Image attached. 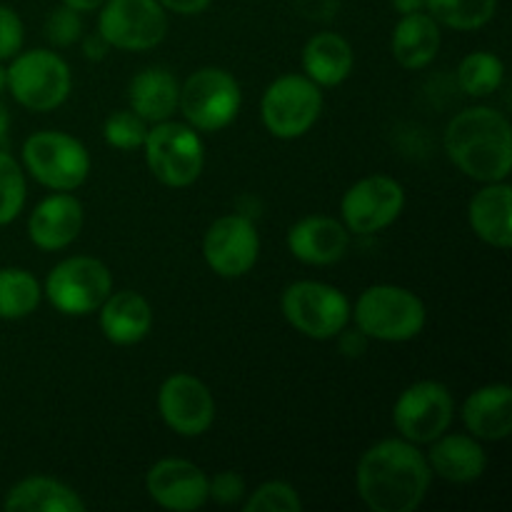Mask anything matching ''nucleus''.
I'll return each instance as SVG.
<instances>
[{"instance_id":"nucleus-1","label":"nucleus","mask_w":512,"mask_h":512,"mask_svg":"<svg viewBox=\"0 0 512 512\" xmlns=\"http://www.w3.org/2000/svg\"><path fill=\"white\" fill-rule=\"evenodd\" d=\"M433 470L418 445L388 438L363 453L355 473L358 493L373 512H413L423 505Z\"/></svg>"},{"instance_id":"nucleus-2","label":"nucleus","mask_w":512,"mask_h":512,"mask_svg":"<svg viewBox=\"0 0 512 512\" xmlns=\"http://www.w3.org/2000/svg\"><path fill=\"white\" fill-rule=\"evenodd\" d=\"M445 153L478 183L508 180L512 170V128L500 110L488 105L465 108L445 130Z\"/></svg>"},{"instance_id":"nucleus-3","label":"nucleus","mask_w":512,"mask_h":512,"mask_svg":"<svg viewBox=\"0 0 512 512\" xmlns=\"http://www.w3.org/2000/svg\"><path fill=\"white\" fill-rule=\"evenodd\" d=\"M350 318L370 340L408 343L423 333L428 310L413 290L383 283L360 293Z\"/></svg>"},{"instance_id":"nucleus-4","label":"nucleus","mask_w":512,"mask_h":512,"mask_svg":"<svg viewBox=\"0 0 512 512\" xmlns=\"http://www.w3.org/2000/svg\"><path fill=\"white\" fill-rule=\"evenodd\" d=\"M143 153L153 178L168 188H188L203 173L205 145L188 123H155L145 135Z\"/></svg>"},{"instance_id":"nucleus-5","label":"nucleus","mask_w":512,"mask_h":512,"mask_svg":"<svg viewBox=\"0 0 512 512\" xmlns=\"http://www.w3.org/2000/svg\"><path fill=\"white\" fill-rule=\"evenodd\" d=\"M28 173L55 193H73L88 180L90 153L80 140L60 130H40L23 143Z\"/></svg>"},{"instance_id":"nucleus-6","label":"nucleus","mask_w":512,"mask_h":512,"mask_svg":"<svg viewBox=\"0 0 512 512\" xmlns=\"http://www.w3.org/2000/svg\"><path fill=\"white\" fill-rule=\"evenodd\" d=\"M243 93L228 70L200 68L180 85L178 108L190 128L200 133H218L228 128L240 113Z\"/></svg>"},{"instance_id":"nucleus-7","label":"nucleus","mask_w":512,"mask_h":512,"mask_svg":"<svg viewBox=\"0 0 512 512\" xmlns=\"http://www.w3.org/2000/svg\"><path fill=\"white\" fill-rule=\"evenodd\" d=\"M285 320L300 335L313 340H333L350 325V300L338 288L318 280H298L288 285L280 300Z\"/></svg>"},{"instance_id":"nucleus-8","label":"nucleus","mask_w":512,"mask_h":512,"mask_svg":"<svg viewBox=\"0 0 512 512\" xmlns=\"http://www.w3.org/2000/svg\"><path fill=\"white\" fill-rule=\"evenodd\" d=\"M73 75L68 63L53 50H28L13 58L8 68V90L23 108L48 113L68 100Z\"/></svg>"},{"instance_id":"nucleus-9","label":"nucleus","mask_w":512,"mask_h":512,"mask_svg":"<svg viewBox=\"0 0 512 512\" xmlns=\"http://www.w3.org/2000/svg\"><path fill=\"white\" fill-rule=\"evenodd\" d=\"M323 113V93L308 75L290 73L273 80L260 100V118L280 140L303 138Z\"/></svg>"},{"instance_id":"nucleus-10","label":"nucleus","mask_w":512,"mask_h":512,"mask_svg":"<svg viewBox=\"0 0 512 512\" xmlns=\"http://www.w3.org/2000/svg\"><path fill=\"white\" fill-rule=\"evenodd\" d=\"M45 298L63 315H90L113 293V275L100 260L78 255L55 265L45 278Z\"/></svg>"},{"instance_id":"nucleus-11","label":"nucleus","mask_w":512,"mask_h":512,"mask_svg":"<svg viewBox=\"0 0 512 512\" xmlns=\"http://www.w3.org/2000/svg\"><path fill=\"white\" fill-rule=\"evenodd\" d=\"M98 33L110 48L150 50L168 33V10L158 0H105L100 5Z\"/></svg>"},{"instance_id":"nucleus-12","label":"nucleus","mask_w":512,"mask_h":512,"mask_svg":"<svg viewBox=\"0 0 512 512\" xmlns=\"http://www.w3.org/2000/svg\"><path fill=\"white\" fill-rule=\"evenodd\" d=\"M455 400L448 385L438 380H420L405 388L395 400L393 423L405 440L415 445H430L448 433L453 425Z\"/></svg>"},{"instance_id":"nucleus-13","label":"nucleus","mask_w":512,"mask_h":512,"mask_svg":"<svg viewBox=\"0 0 512 512\" xmlns=\"http://www.w3.org/2000/svg\"><path fill=\"white\" fill-rule=\"evenodd\" d=\"M405 208V190L388 175H370L358 180L340 200L343 225L355 235H373L400 218Z\"/></svg>"},{"instance_id":"nucleus-14","label":"nucleus","mask_w":512,"mask_h":512,"mask_svg":"<svg viewBox=\"0 0 512 512\" xmlns=\"http://www.w3.org/2000/svg\"><path fill=\"white\" fill-rule=\"evenodd\" d=\"M158 410L163 423L183 438L208 433L215 420L213 393L203 380L188 373H175L160 385Z\"/></svg>"},{"instance_id":"nucleus-15","label":"nucleus","mask_w":512,"mask_h":512,"mask_svg":"<svg viewBox=\"0 0 512 512\" xmlns=\"http://www.w3.org/2000/svg\"><path fill=\"white\" fill-rule=\"evenodd\" d=\"M260 238L255 225L243 215H225L208 228L203 240V258L220 278H243L255 268Z\"/></svg>"},{"instance_id":"nucleus-16","label":"nucleus","mask_w":512,"mask_h":512,"mask_svg":"<svg viewBox=\"0 0 512 512\" xmlns=\"http://www.w3.org/2000/svg\"><path fill=\"white\" fill-rule=\"evenodd\" d=\"M208 475L190 460H158L145 475V490L160 508L173 512L198 510L208 503Z\"/></svg>"},{"instance_id":"nucleus-17","label":"nucleus","mask_w":512,"mask_h":512,"mask_svg":"<svg viewBox=\"0 0 512 512\" xmlns=\"http://www.w3.org/2000/svg\"><path fill=\"white\" fill-rule=\"evenodd\" d=\"M83 230V205L70 193H53L35 205L28 220V235L35 248L63 250Z\"/></svg>"},{"instance_id":"nucleus-18","label":"nucleus","mask_w":512,"mask_h":512,"mask_svg":"<svg viewBox=\"0 0 512 512\" xmlns=\"http://www.w3.org/2000/svg\"><path fill=\"white\" fill-rule=\"evenodd\" d=\"M350 245V230L340 220L310 215L288 230V250L305 265H333L343 260Z\"/></svg>"},{"instance_id":"nucleus-19","label":"nucleus","mask_w":512,"mask_h":512,"mask_svg":"<svg viewBox=\"0 0 512 512\" xmlns=\"http://www.w3.org/2000/svg\"><path fill=\"white\" fill-rule=\"evenodd\" d=\"M430 445L433 448L425 458L438 478L458 485L475 483L478 478H483L485 468H488V453L478 443V438L463 433H443Z\"/></svg>"},{"instance_id":"nucleus-20","label":"nucleus","mask_w":512,"mask_h":512,"mask_svg":"<svg viewBox=\"0 0 512 512\" xmlns=\"http://www.w3.org/2000/svg\"><path fill=\"white\" fill-rule=\"evenodd\" d=\"M468 220L483 243L508 250L512 245V188L508 180L485 183L470 200Z\"/></svg>"},{"instance_id":"nucleus-21","label":"nucleus","mask_w":512,"mask_h":512,"mask_svg":"<svg viewBox=\"0 0 512 512\" xmlns=\"http://www.w3.org/2000/svg\"><path fill=\"white\" fill-rule=\"evenodd\" d=\"M100 330L113 345H135L153 328V308L135 290L110 293L100 305Z\"/></svg>"},{"instance_id":"nucleus-22","label":"nucleus","mask_w":512,"mask_h":512,"mask_svg":"<svg viewBox=\"0 0 512 512\" xmlns=\"http://www.w3.org/2000/svg\"><path fill=\"white\" fill-rule=\"evenodd\" d=\"M463 423L480 440H505L512 433V388L508 383H490L468 395L463 405Z\"/></svg>"},{"instance_id":"nucleus-23","label":"nucleus","mask_w":512,"mask_h":512,"mask_svg":"<svg viewBox=\"0 0 512 512\" xmlns=\"http://www.w3.org/2000/svg\"><path fill=\"white\" fill-rule=\"evenodd\" d=\"M178 98V78L173 75V70L160 68V65L140 70L128 90L130 110L138 113L145 123L153 125L173 118V113L178 110Z\"/></svg>"},{"instance_id":"nucleus-24","label":"nucleus","mask_w":512,"mask_h":512,"mask_svg":"<svg viewBox=\"0 0 512 512\" xmlns=\"http://www.w3.org/2000/svg\"><path fill=\"white\" fill-rule=\"evenodd\" d=\"M3 508L8 512H85V503L70 485L35 475L5 493Z\"/></svg>"},{"instance_id":"nucleus-25","label":"nucleus","mask_w":512,"mask_h":512,"mask_svg":"<svg viewBox=\"0 0 512 512\" xmlns=\"http://www.w3.org/2000/svg\"><path fill=\"white\" fill-rule=\"evenodd\" d=\"M355 55L348 40L338 33H318L305 43L303 70L320 88H335L353 73Z\"/></svg>"},{"instance_id":"nucleus-26","label":"nucleus","mask_w":512,"mask_h":512,"mask_svg":"<svg viewBox=\"0 0 512 512\" xmlns=\"http://www.w3.org/2000/svg\"><path fill=\"white\" fill-rule=\"evenodd\" d=\"M440 50V25L425 10L400 15L393 30V58L405 70L428 68Z\"/></svg>"},{"instance_id":"nucleus-27","label":"nucleus","mask_w":512,"mask_h":512,"mask_svg":"<svg viewBox=\"0 0 512 512\" xmlns=\"http://www.w3.org/2000/svg\"><path fill=\"white\" fill-rule=\"evenodd\" d=\"M43 300L33 273L23 268H0V320H23Z\"/></svg>"},{"instance_id":"nucleus-28","label":"nucleus","mask_w":512,"mask_h":512,"mask_svg":"<svg viewBox=\"0 0 512 512\" xmlns=\"http://www.w3.org/2000/svg\"><path fill=\"white\" fill-rule=\"evenodd\" d=\"M425 13L453 30H480L498 13V0H425Z\"/></svg>"},{"instance_id":"nucleus-29","label":"nucleus","mask_w":512,"mask_h":512,"mask_svg":"<svg viewBox=\"0 0 512 512\" xmlns=\"http://www.w3.org/2000/svg\"><path fill=\"white\" fill-rule=\"evenodd\" d=\"M505 68L503 60L488 50H478L460 60L458 65V85L470 98H488L503 85Z\"/></svg>"},{"instance_id":"nucleus-30","label":"nucleus","mask_w":512,"mask_h":512,"mask_svg":"<svg viewBox=\"0 0 512 512\" xmlns=\"http://www.w3.org/2000/svg\"><path fill=\"white\" fill-rule=\"evenodd\" d=\"M25 173L13 155L0 150V225H8L23 213L25 205Z\"/></svg>"},{"instance_id":"nucleus-31","label":"nucleus","mask_w":512,"mask_h":512,"mask_svg":"<svg viewBox=\"0 0 512 512\" xmlns=\"http://www.w3.org/2000/svg\"><path fill=\"white\" fill-rule=\"evenodd\" d=\"M145 135H148V123L133 110H115L103 125L105 143L118 150L143 148Z\"/></svg>"},{"instance_id":"nucleus-32","label":"nucleus","mask_w":512,"mask_h":512,"mask_svg":"<svg viewBox=\"0 0 512 512\" xmlns=\"http://www.w3.org/2000/svg\"><path fill=\"white\" fill-rule=\"evenodd\" d=\"M245 512H300L303 510V500H300L298 490L293 485L283 483V480H270V483L260 485L255 493L243 503Z\"/></svg>"},{"instance_id":"nucleus-33","label":"nucleus","mask_w":512,"mask_h":512,"mask_svg":"<svg viewBox=\"0 0 512 512\" xmlns=\"http://www.w3.org/2000/svg\"><path fill=\"white\" fill-rule=\"evenodd\" d=\"M45 35L58 48H68V45L78 43L83 38V18H80L78 10L60 5L45 20Z\"/></svg>"},{"instance_id":"nucleus-34","label":"nucleus","mask_w":512,"mask_h":512,"mask_svg":"<svg viewBox=\"0 0 512 512\" xmlns=\"http://www.w3.org/2000/svg\"><path fill=\"white\" fill-rule=\"evenodd\" d=\"M245 495H248L245 478L240 473H235V470H223L213 480H208V498H213L215 503L238 505L243 503Z\"/></svg>"},{"instance_id":"nucleus-35","label":"nucleus","mask_w":512,"mask_h":512,"mask_svg":"<svg viewBox=\"0 0 512 512\" xmlns=\"http://www.w3.org/2000/svg\"><path fill=\"white\" fill-rule=\"evenodd\" d=\"M23 20L8 5H0V60L15 58L23 48Z\"/></svg>"},{"instance_id":"nucleus-36","label":"nucleus","mask_w":512,"mask_h":512,"mask_svg":"<svg viewBox=\"0 0 512 512\" xmlns=\"http://www.w3.org/2000/svg\"><path fill=\"white\" fill-rule=\"evenodd\" d=\"M335 338H338V348H340V353L345 355V358H360V355L365 353V350H368V335L363 333V330H348V328H343L340 330L338 335H335Z\"/></svg>"},{"instance_id":"nucleus-37","label":"nucleus","mask_w":512,"mask_h":512,"mask_svg":"<svg viewBox=\"0 0 512 512\" xmlns=\"http://www.w3.org/2000/svg\"><path fill=\"white\" fill-rule=\"evenodd\" d=\"M165 10L170 13H178V15H200L208 10V5L213 0H158Z\"/></svg>"},{"instance_id":"nucleus-38","label":"nucleus","mask_w":512,"mask_h":512,"mask_svg":"<svg viewBox=\"0 0 512 512\" xmlns=\"http://www.w3.org/2000/svg\"><path fill=\"white\" fill-rule=\"evenodd\" d=\"M108 50H110V45L105 43V38L100 33L88 35V38L83 40V53L88 60H103Z\"/></svg>"},{"instance_id":"nucleus-39","label":"nucleus","mask_w":512,"mask_h":512,"mask_svg":"<svg viewBox=\"0 0 512 512\" xmlns=\"http://www.w3.org/2000/svg\"><path fill=\"white\" fill-rule=\"evenodd\" d=\"M393 8L398 10L400 15H408V13H420L425 10V0H390Z\"/></svg>"},{"instance_id":"nucleus-40","label":"nucleus","mask_w":512,"mask_h":512,"mask_svg":"<svg viewBox=\"0 0 512 512\" xmlns=\"http://www.w3.org/2000/svg\"><path fill=\"white\" fill-rule=\"evenodd\" d=\"M105 0H63V5L78 10V13H93V10H100Z\"/></svg>"},{"instance_id":"nucleus-41","label":"nucleus","mask_w":512,"mask_h":512,"mask_svg":"<svg viewBox=\"0 0 512 512\" xmlns=\"http://www.w3.org/2000/svg\"><path fill=\"white\" fill-rule=\"evenodd\" d=\"M8 128H10V113H8V108L0 103V143H3L5 135H8Z\"/></svg>"},{"instance_id":"nucleus-42","label":"nucleus","mask_w":512,"mask_h":512,"mask_svg":"<svg viewBox=\"0 0 512 512\" xmlns=\"http://www.w3.org/2000/svg\"><path fill=\"white\" fill-rule=\"evenodd\" d=\"M5 88H8V70H5L3 65H0V93H3Z\"/></svg>"}]
</instances>
